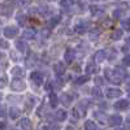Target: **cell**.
<instances>
[{"label":"cell","mask_w":130,"mask_h":130,"mask_svg":"<svg viewBox=\"0 0 130 130\" xmlns=\"http://www.w3.org/2000/svg\"><path fill=\"white\" fill-rule=\"evenodd\" d=\"M18 126H20L21 129H30V127H31V121H30V118H27V117L21 118L20 122H18Z\"/></svg>","instance_id":"obj_12"},{"label":"cell","mask_w":130,"mask_h":130,"mask_svg":"<svg viewBox=\"0 0 130 130\" xmlns=\"http://www.w3.org/2000/svg\"><path fill=\"white\" fill-rule=\"evenodd\" d=\"M79 2H81V0H70V3H73V4L74 3H79Z\"/></svg>","instance_id":"obj_41"},{"label":"cell","mask_w":130,"mask_h":130,"mask_svg":"<svg viewBox=\"0 0 130 130\" xmlns=\"http://www.w3.org/2000/svg\"><path fill=\"white\" fill-rule=\"evenodd\" d=\"M127 121H129V124H130V117H127Z\"/></svg>","instance_id":"obj_43"},{"label":"cell","mask_w":130,"mask_h":130,"mask_svg":"<svg viewBox=\"0 0 130 130\" xmlns=\"http://www.w3.org/2000/svg\"><path fill=\"white\" fill-rule=\"evenodd\" d=\"M67 117H68V113L65 109H57L56 113H55V120L56 121H64Z\"/></svg>","instance_id":"obj_10"},{"label":"cell","mask_w":130,"mask_h":130,"mask_svg":"<svg viewBox=\"0 0 130 130\" xmlns=\"http://www.w3.org/2000/svg\"><path fill=\"white\" fill-rule=\"evenodd\" d=\"M108 124L111 126H118L122 124V117L120 115H112L108 117Z\"/></svg>","instance_id":"obj_3"},{"label":"cell","mask_w":130,"mask_h":130,"mask_svg":"<svg viewBox=\"0 0 130 130\" xmlns=\"http://www.w3.org/2000/svg\"><path fill=\"white\" fill-rule=\"evenodd\" d=\"M44 90H46V91H51V90H52V82H47V83L44 85Z\"/></svg>","instance_id":"obj_37"},{"label":"cell","mask_w":130,"mask_h":130,"mask_svg":"<svg viewBox=\"0 0 130 130\" xmlns=\"http://www.w3.org/2000/svg\"><path fill=\"white\" fill-rule=\"evenodd\" d=\"M53 72H55L56 75H59V77H61V75L65 73V68H64V64L62 62H56L55 65H53Z\"/></svg>","instance_id":"obj_9"},{"label":"cell","mask_w":130,"mask_h":130,"mask_svg":"<svg viewBox=\"0 0 130 130\" xmlns=\"http://www.w3.org/2000/svg\"><path fill=\"white\" fill-rule=\"evenodd\" d=\"M0 47L4 48V50H7V48H9V43H8L5 39H2V38H0Z\"/></svg>","instance_id":"obj_29"},{"label":"cell","mask_w":130,"mask_h":130,"mask_svg":"<svg viewBox=\"0 0 130 130\" xmlns=\"http://www.w3.org/2000/svg\"><path fill=\"white\" fill-rule=\"evenodd\" d=\"M74 57H75V51H74L73 48H68L67 51H65V53H64V60H65V62H67V64H70V62L74 60Z\"/></svg>","instance_id":"obj_5"},{"label":"cell","mask_w":130,"mask_h":130,"mask_svg":"<svg viewBox=\"0 0 130 130\" xmlns=\"http://www.w3.org/2000/svg\"><path fill=\"white\" fill-rule=\"evenodd\" d=\"M10 87H12V90H13V91L20 92V91L25 90L26 85H25V82H24L22 79H20V78L17 77V78H14V79L12 81V83H10Z\"/></svg>","instance_id":"obj_2"},{"label":"cell","mask_w":130,"mask_h":130,"mask_svg":"<svg viewBox=\"0 0 130 130\" xmlns=\"http://www.w3.org/2000/svg\"><path fill=\"white\" fill-rule=\"evenodd\" d=\"M16 48H17L20 52H26V51H27L26 42H24V40H17V42H16Z\"/></svg>","instance_id":"obj_17"},{"label":"cell","mask_w":130,"mask_h":130,"mask_svg":"<svg viewBox=\"0 0 130 130\" xmlns=\"http://www.w3.org/2000/svg\"><path fill=\"white\" fill-rule=\"evenodd\" d=\"M90 9H91V12H92L94 14H95V13H98V12H99V9L96 8V5H91V7H90Z\"/></svg>","instance_id":"obj_39"},{"label":"cell","mask_w":130,"mask_h":130,"mask_svg":"<svg viewBox=\"0 0 130 130\" xmlns=\"http://www.w3.org/2000/svg\"><path fill=\"white\" fill-rule=\"evenodd\" d=\"M105 57H107V52H105L104 50L98 51V52L95 53V56H94V59H95L96 62H103V61L105 60Z\"/></svg>","instance_id":"obj_11"},{"label":"cell","mask_w":130,"mask_h":130,"mask_svg":"<svg viewBox=\"0 0 130 130\" xmlns=\"http://www.w3.org/2000/svg\"><path fill=\"white\" fill-rule=\"evenodd\" d=\"M107 96L108 98H118V96H121V90H118V89H108L107 90Z\"/></svg>","instance_id":"obj_14"},{"label":"cell","mask_w":130,"mask_h":130,"mask_svg":"<svg viewBox=\"0 0 130 130\" xmlns=\"http://www.w3.org/2000/svg\"><path fill=\"white\" fill-rule=\"evenodd\" d=\"M115 72L120 75L121 78H125V77H126V70H125V68H122V67H116V68H115Z\"/></svg>","instance_id":"obj_26"},{"label":"cell","mask_w":130,"mask_h":130,"mask_svg":"<svg viewBox=\"0 0 130 130\" xmlns=\"http://www.w3.org/2000/svg\"><path fill=\"white\" fill-rule=\"evenodd\" d=\"M20 115H21V111H20V108H17V107H12L9 109V116H10V118H18L20 117Z\"/></svg>","instance_id":"obj_18"},{"label":"cell","mask_w":130,"mask_h":130,"mask_svg":"<svg viewBox=\"0 0 130 130\" xmlns=\"http://www.w3.org/2000/svg\"><path fill=\"white\" fill-rule=\"evenodd\" d=\"M105 77H107L108 81H111L115 85H120L122 82V79H124V78H121L120 75L115 72V69L113 70L112 69H105Z\"/></svg>","instance_id":"obj_1"},{"label":"cell","mask_w":130,"mask_h":130,"mask_svg":"<svg viewBox=\"0 0 130 130\" xmlns=\"http://www.w3.org/2000/svg\"><path fill=\"white\" fill-rule=\"evenodd\" d=\"M127 107H129V102H127L126 99L117 100V102L115 103V108H116L117 111H124V109H126Z\"/></svg>","instance_id":"obj_8"},{"label":"cell","mask_w":130,"mask_h":130,"mask_svg":"<svg viewBox=\"0 0 130 130\" xmlns=\"http://www.w3.org/2000/svg\"><path fill=\"white\" fill-rule=\"evenodd\" d=\"M122 64L125 65V67H130V55H126L122 59Z\"/></svg>","instance_id":"obj_31"},{"label":"cell","mask_w":130,"mask_h":130,"mask_svg":"<svg viewBox=\"0 0 130 130\" xmlns=\"http://www.w3.org/2000/svg\"><path fill=\"white\" fill-rule=\"evenodd\" d=\"M60 20H61V17H60V16H55V17H52V18L48 21V27H50V29H52V27L57 26V24L60 22Z\"/></svg>","instance_id":"obj_21"},{"label":"cell","mask_w":130,"mask_h":130,"mask_svg":"<svg viewBox=\"0 0 130 130\" xmlns=\"http://www.w3.org/2000/svg\"><path fill=\"white\" fill-rule=\"evenodd\" d=\"M69 2L70 0H61V7L62 8H69Z\"/></svg>","instance_id":"obj_35"},{"label":"cell","mask_w":130,"mask_h":130,"mask_svg":"<svg viewBox=\"0 0 130 130\" xmlns=\"http://www.w3.org/2000/svg\"><path fill=\"white\" fill-rule=\"evenodd\" d=\"M86 30H87V24L86 22H79L75 26V31H77L78 34H83V32H86Z\"/></svg>","instance_id":"obj_20"},{"label":"cell","mask_w":130,"mask_h":130,"mask_svg":"<svg viewBox=\"0 0 130 130\" xmlns=\"http://www.w3.org/2000/svg\"><path fill=\"white\" fill-rule=\"evenodd\" d=\"M87 81H89L87 75H81V77H78L77 79H75V83H77V85H82V83H86Z\"/></svg>","instance_id":"obj_28"},{"label":"cell","mask_w":130,"mask_h":130,"mask_svg":"<svg viewBox=\"0 0 130 130\" xmlns=\"http://www.w3.org/2000/svg\"><path fill=\"white\" fill-rule=\"evenodd\" d=\"M96 127H98V125H96L94 121H91V120H89V121L85 122V129H86V130H95Z\"/></svg>","instance_id":"obj_25"},{"label":"cell","mask_w":130,"mask_h":130,"mask_svg":"<svg viewBox=\"0 0 130 130\" xmlns=\"http://www.w3.org/2000/svg\"><path fill=\"white\" fill-rule=\"evenodd\" d=\"M121 26L124 27V30L129 31V30H130V18H125V20H122V21H121Z\"/></svg>","instance_id":"obj_27"},{"label":"cell","mask_w":130,"mask_h":130,"mask_svg":"<svg viewBox=\"0 0 130 130\" xmlns=\"http://www.w3.org/2000/svg\"><path fill=\"white\" fill-rule=\"evenodd\" d=\"M16 20H17V22H18V25H20V26H25V25H26V22H27L26 14H24V13H17Z\"/></svg>","instance_id":"obj_16"},{"label":"cell","mask_w":130,"mask_h":130,"mask_svg":"<svg viewBox=\"0 0 130 130\" xmlns=\"http://www.w3.org/2000/svg\"><path fill=\"white\" fill-rule=\"evenodd\" d=\"M98 72V67L94 64V62H90L86 65V73L87 74H92V73H96Z\"/></svg>","instance_id":"obj_23"},{"label":"cell","mask_w":130,"mask_h":130,"mask_svg":"<svg viewBox=\"0 0 130 130\" xmlns=\"http://www.w3.org/2000/svg\"><path fill=\"white\" fill-rule=\"evenodd\" d=\"M50 2H55V0H50Z\"/></svg>","instance_id":"obj_44"},{"label":"cell","mask_w":130,"mask_h":130,"mask_svg":"<svg viewBox=\"0 0 130 130\" xmlns=\"http://www.w3.org/2000/svg\"><path fill=\"white\" fill-rule=\"evenodd\" d=\"M111 38L113 39V40H118V39H121L122 38V30L121 29H117V30H115L112 34H111Z\"/></svg>","instance_id":"obj_24"},{"label":"cell","mask_w":130,"mask_h":130,"mask_svg":"<svg viewBox=\"0 0 130 130\" xmlns=\"http://www.w3.org/2000/svg\"><path fill=\"white\" fill-rule=\"evenodd\" d=\"M72 96L69 95V94H62L61 96H60V103L61 104H64L65 107H68V105H70V103H72Z\"/></svg>","instance_id":"obj_13"},{"label":"cell","mask_w":130,"mask_h":130,"mask_svg":"<svg viewBox=\"0 0 130 130\" xmlns=\"http://www.w3.org/2000/svg\"><path fill=\"white\" fill-rule=\"evenodd\" d=\"M21 7H27L30 3H31V0H18V2H17Z\"/></svg>","instance_id":"obj_32"},{"label":"cell","mask_w":130,"mask_h":130,"mask_svg":"<svg viewBox=\"0 0 130 130\" xmlns=\"http://www.w3.org/2000/svg\"><path fill=\"white\" fill-rule=\"evenodd\" d=\"M121 14H122V10H120V9H117V10H115V12H113V17L115 18H118Z\"/></svg>","instance_id":"obj_36"},{"label":"cell","mask_w":130,"mask_h":130,"mask_svg":"<svg viewBox=\"0 0 130 130\" xmlns=\"http://www.w3.org/2000/svg\"><path fill=\"white\" fill-rule=\"evenodd\" d=\"M18 34V27L14 26H8L4 29V37L5 38H14Z\"/></svg>","instance_id":"obj_4"},{"label":"cell","mask_w":130,"mask_h":130,"mask_svg":"<svg viewBox=\"0 0 130 130\" xmlns=\"http://www.w3.org/2000/svg\"><path fill=\"white\" fill-rule=\"evenodd\" d=\"M91 94H92V96L95 98V99H98V100L103 99V92H102V90L99 87H94L92 91H91Z\"/></svg>","instance_id":"obj_22"},{"label":"cell","mask_w":130,"mask_h":130,"mask_svg":"<svg viewBox=\"0 0 130 130\" xmlns=\"http://www.w3.org/2000/svg\"><path fill=\"white\" fill-rule=\"evenodd\" d=\"M94 116H95L96 118H99V120H102V121H100L102 124H105V117H104L102 113H99V112H95V115H94Z\"/></svg>","instance_id":"obj_30"},{"label":"cell","mask_w":130,"mask_h":130,"mask_svg":"<svg viewBox=\"0 0 130 130\" xmlns=\"http://www.w3.org/2000/svg\"><path fill=\"white\" fill-rule=\"evenodd\" d=\"M4 116H5V108L4 105L0 104V117H4Z\"/></svg>","instance_id":"obj_38"},{"label":"cell","mask_w":130,"mask_h":130,"mask_svg":"<svg viewBox=\"0 0 130 130\" xmlns=\"http://www.w3.org/2000/svg\"><path fill=\"white\" fill-rule=\"evenodd\" d=\"M98 35H99V30H96V29H94V30L90 32V38H91V39H95Z\"/></svg>","instance_id":"obj_34"},{"label":"cell","mask_w":130,"mask_h":130,"mask_svg":"<svg viewBox=\"0 0 130 130\" xmlns=\"http://www.w3.org/2000/svg\"><path fill=\"white\" fill-rule=\"evenodd\" d=\"M30 78H31L32 83H35V85H38V86L43 83V75H42V73H39V72H32V73L30 74Z\"/></svg>","instance_id":"obj_6"},{"label":"cell","mask_w":130,"mask_h":130,"mask_svg":"<svg viewBox=\"0 0 130 130\" xmlns=\"http://www.w3.org/2000/svg\"><path fill=\"white\" fill-rule=\"evenodd\" d=\"M0 59H4V55H3V53H0Z\"/></svg>","instance_id":"obj_42"},{"label":"cell","mask_w":130,"mask_h":130,"mask_svg":"<svg viewBox=\"0 0 130 130\" xmlns=\"http://www.w3.org/2000/svg\"><path fill=\"white\" fill-rule=\"evenodd\" d=\"M10 73H12L13 77H22V75L25 74V70L22 68H20V67H13L12 70H10Z\"/></svg>","instance_id":"obj_15"},{"label":"cell","mask_w":130,"mask_h":130,"mask_svg":"<svg viewBox=\"0 0 130 130\" xmlns=\"http://www.w3.org/2000/svg\"><path fill=\"white\" fill-rule=\"evenodd\" d=\"M94 82H95L96 86H102V85H104V81H103L102 77H96V78L94 79Z\"/></svg>","instance_id":"obj_33"},{"label":"cell","mask_w":130,"mask_h":130,"mask_svg":"<svg viewBox=\"0 0 130 130\" xmlns=\"http://www.w3.org/2000/svg\"><path fill=\"white\" fill-rule=\"evenodd\" d=\"M35 34H37L35 29H34V27H29V29L24 30V32H22V38H24V39H34Z\"/></svg>","instance_id":"obj_7"},{"label":"cell","mask_w":130,"mask_h":130,"mask_svg":"<svg viewBox=\"0 0 130 130\" xmlns=\"http://www.w3.org/2000/svg\"><path fill=\"white\" fill-rule=\"evenodd\" d=\"M50 104H51V107H53V108L59 104V98H57V95H56L55 92H50Z\"/></svg>","instance_id":"obj_19"},{"label":"cell","mask_w":130,"mask_h":130,"mask_svg":"<svg viewBox=\"0 0 130 130\" xmlns=\"http://www.w3.org/2000/svg\"><path fill=\"white\" fill-rule=\"evenodd\" d=\"M5 83H7L5 78H2V79H0V87H2V86H5Z\"/></svg>","instance_id":"obj_40"}]
</instances>
